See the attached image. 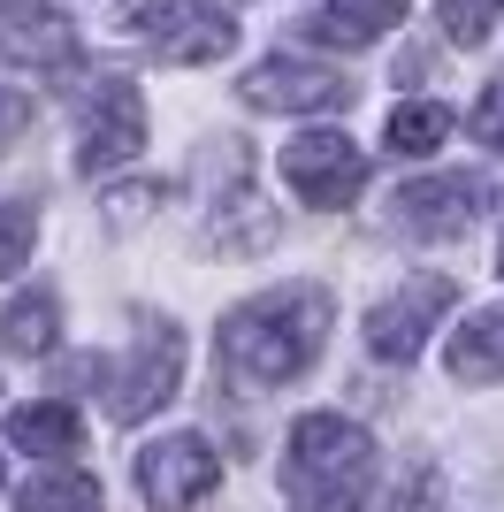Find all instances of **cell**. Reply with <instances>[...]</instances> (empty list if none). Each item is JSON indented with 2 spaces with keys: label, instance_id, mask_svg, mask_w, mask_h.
Returning a JSON list of instances; mask_svg holds the SVG:
<instances>
[{
  "label": "cell",
  "instance_id": "6da1fadb",
  "mask_svg": "<svg viewBox=\"0 0 504 512\" xmlns=\"http://www.w3.org/2000/svg\"><path fill=\"white\" fill-rule=\"evenodd\" d=\"M321 337H329V291L314 283H283V291H260L245 299L222 337H214V375L230 390H275L306 375L321 360Z\"/></svg>",
  "mask_w": 504,
  "mask_h": 512
},
{
  "label": "cell",
  "instance_id": "7a4b0ae2",
  "mask_svg": "<svg viewBox=\"0 0 504 512\" xmlns=\"http://www.w3.org/2000/svg\"><path fill=\"white\" fill-rule=\"evenodd\" d=\"M375 482V436L344 413H306L291 428L283 451V490L298 497V512H359Z\"/></svg>",
  "mask_w": 504,
  "mask_h": 512
},
{
  "label": "cell",
  "instance_id": "3957f363",
  "mask_svg": "<svg viewBox=\"0 0 504 512\" xmlns=\"http://www.w3.org/2000/svg\"><path fill=\"white\" fill-rule=\"evenodd\" d=\"M123 39H138L146 54H161V62L176 69H199V62H222L237 46V23L222 16V8H207V0H123Z\"/></svg>",
  "mask_w": 504,
  "mask_h": 512
},
{
  "label": "cell",
  "instance_id": "277c9868",
  "mask_svg": "<svg viewBox=\"0 0 504 512\" xmlns=\"http://www.w3.org/2000/svg\"><path fill=\"white\" fill-rule=\"evenodd\" d=\"M283 184L298 192V207H352L359 192H367V153L344 138V130H306V138H291L283 146Z\"/></svg>",
  "mask_w": 504,
  "mask_h": 512
},
{
  "label": "cell",
  "instance_id": "5b68a950",
  "mask_svg": "<svg viewBox=\"0 0 504 512\" xmlns=\"http://www.w3.org/2000/svg\"><path fill=\"white\" fill-rule=\"evenodd\" d=\"M184 383V329H168V321H146L138 344H130V360L107 375V413L115 421H146L153 406H168Z\"/></svg>",
  "mask_w": 504,
  "mask_h": 512
},
{
  "label": "cell",
  "instance_id": "8992f818",
  "mask_svg": "<svg viewBox=\"0 0 504 512\" xmlns=\"http://www.w3.org/2000/svg\"><path fill=\"white\" fill-rule=\"evenodd\" d=\"M138 490L153 512H199L222 490V451L207 436H161L138 451Z\"/></svg>",
  "mask_w": 504,
  "mask_h": 512
},
{
  "label": "cell",
  "instance_id": "52a82bcc",
  "mask_svg": "<svg viewBox=\"0 0 504 512\" xmlns=\"http://www.w3.org/2000/svg\"><path fill=\"white\" fill-rule=\"evenodd\" d=\"M146 146V100L130 77H92L84 92V130H77V169L100 176V169H123L130 153Z\"/></svg>",
  "mask_w": 504,
  "mask_h": 512
},
{
  "label": "cell",
  "instance_id": "ba28073f",
  "mask_svg": "<svg viewBox=\"0 0 504 512\" xmlns=\"http://www.w3.org/2000/svg\"><path fill=\"white\" fill-rule=\"evenodd\" d=\"M451 306H459V283L451 276H413L405 291H390V299L367 314V352H375V360H420L428 329H436Z\"/></svg>",
  "mask_w": 504,
  "mask_h": 512
},
{
  "label": "cell",
  "instance_id": "9c48e42d",
  "mask_svg": "<svg viewBox=\"0 0 504 512\" xmlns=\"http://www.w3.org/2000/svg\"><path fill=\"white\" fill-rule=\"evenodd\" d=\"M497 199V184L489 176H420V184H405L398 192V230L405 237H466L474 222H482V207Z\"/></svg>",
  "mask_w": 504,
  "mask_h": 512
},
{
  "label": "cell",
  "instance_id": "30bf717a",
  "mask_svg": "<svg viewBox=\"0 0 504 512\" xmlns=\"http://www.w3.org/2000/svg\"><path fill=\"white\" fill-rule=\"evenodd\" d=\"M245 100L268 107V115H329V107H352V77L321 62H291V54H268V62L245 77Z\"/></svg>",
  "mask_w": 504,
  "mask_h": 512
},
{
  "label": "cell",
  "instance_id": "8fae6325",
  "mask_svg": "<svg viewBox=\"0 0 504 512\" xmlns=\"http://www.w3.org/2000/svg\"><path fill=\"white\" fill-rule=\"evenodd\" d=\"M0 54L23 69H69L77 62V23L54 0H0Z\"/></svg>",
  "mask_w": 504,
  "mask_h": 512
},
{
  "label": "cell",
  "instance_id": "7c38bea8",
  "mask_svg": "<svg viewBox=\"0 0 504 512\" xmlns=\"http://www.w3.org/2000/svg\"><path fill=\"white\" fill-rule=\"evenodd\" d=\"M413 0H321L314 16H306V39L321 46H375L390 23H405Z\"/></svg>",
  "mask_w": 504,
  "mask_h": 512
},
{
  "label": "cell",
  "instance_id": "4fadbf2b",
  "mask_svg": "<svg viewBox=\"0 0 504 512\" xmlns=\"http://www.w3.org/2000/svg\"><path fill=\"white\" fill-rule=\"evenodd\" d=\"M8 444L31 451V459H62V451L84 444V421L69 406H54V398H46V406H16L8 413Z\"/></svg>",
  "mask_w": 504,
  "mask_h": 512
},
{
  "label": "cell",
  "instance_id": "5bb4252c",
  "mask_svg": "<svg viewBox=\"0 0 504 512\" xmlns=\"http://www.w3.org/2000/svg\"><path fill=\"white\" fill-rule=\"evenodd\" d=\"M451 375H459V383H504V306L474 314L459 337H451Z\"/></svg>",
  "mask_w": 504,
  "mask_h": 512
},
{
  "label": "cell",
  "instance_id": "9a60e30c",
  "mask_svg": "<svg viewBox=\"0 0 504 512\" xmlns=\"http://www.w3.org/2000/svg\"><path fill=\"white\" fill-rule=\"evenodd\" d=\"M54 337H62V299H54V291H23V299L0 314V344H8L16 360L54 352Z\"/></svg>",
  "mask_w": 504,
  "mask_h": 512
},
{
  "label": "cell",
  "instance_id": "2e32d148",
  "mask_svg": "<svg viewBox=\"0 0 504 512\" xmlns=\"http://www.w3.org/2000/svg\"><path fill=\"white\" fill-rule=\"evenodd\" d=\"M16 505L23 512H107V497H100V482L77 474V467H39L31 482H23Z\"/></svg>",
  "mask_w": 504,
  "mask_h": 512
},
{
  "label": "cell",
  "instance_id": "e0dca14e",
  "mask_svg": "<svg viewBox=\"0 0 504 512\" xmlns=\"http://www.w3.org/2000/svg\"><path fill=\"white\" fill-rule=\"evenodd\" d=\"M443 138H451V107H436V100L390 107V153H398V161H428Z\"/></svg>",
  "mask_w": 504,
  "mask_h": 512
},
{
  "label": "cell",
  "instance_id": "ac0fdd59",
  "mask_svg": "<svg viewBox=\"0 0 504 512\" xmlns=\"http://www.w3.org/2000/svg\"><path fill=\"white\" fill-rule=\"evenodd\" d=\"M497 8H504V0H436L443 39H451V46H482L489 23H497Z\"/></svg>",
  "mask_w": 504,
  "mask_h": 512
},
{
  "label": "cell",
  "instance_id": "d6986e66",
  "mask_svg": "<svg viewBox=\"0 0 504 512\" xmlns=\"http://www.w3.org/2000/svg\"><path fill=\"white\" fill-rule=\"evenodd\" d=\"M31 237H39V214L23 207V199H0V276H16L23 260H31Z\"/></svg>",
  "mask_w": 504,
  "mask_h": 512
},
{
  "label": "cell",
  "instance_id": "ffe728a7",
  "mask_svg": "<svg viewBox=\"0 0 504 512\" xmlns=\"http://www.w3.org/2000/svg\"><path fill=\"white\" fill-rule=\"evenodd\" d=\"M474 138L504 153V85H489L482 100H474Z\"/></svg>",
  "mask_w": 504,
  "mask_h": 512
},
{
  "label": "cell",
  "instance_id": "44dd1931",
  "mask_svg": "<svg viewBox=\"0 0 504 512\" xmlns=\"http://www.w3.org/2000/svg\"><path fill=\"white\" fill-rule=\"evenodd\" d=\"M23 130H31V100H23V92H16V85H0V153L16 146Z\"/></svg>",
  "mask_w": 504,
  "mask_h": 512
},
{
  "label": "cell",
  "instance_id": "7402d4cb",
  "mask_svg": "<svg viewBox=\"0 0 504 512\" xmlns=\"http://www.w3.org/2000/svg\"><path fill=\"white\" fill-rule=\"evenodd\" d=\"M497 276H504V245H497Z\"/></svg>",
  "mask_w": 504,
  "mask_h": 512
}]
</instances>
